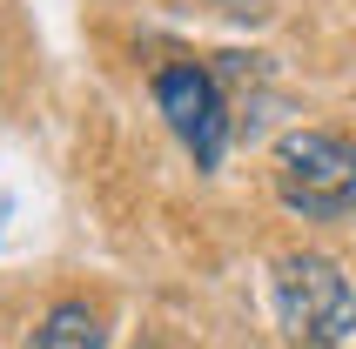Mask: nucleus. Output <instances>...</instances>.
Instances as JSON below:
<instances>
[{"label":"nucleus","mask_w":356,"mask_h":349,"mask_svg":"<svg viewBox=\"0 0 356 349\" xmlns=\"http://www.w3.org/2000/svg\"><path fill=\"white\" fill-rule=\"evenodd\" d=\"M276 195H282V209L309 215V222L356 215V141L323 135V128L282 135L276 141Z\"/></svg>","instance_id":"f257e3e1"},{"label":"nucleus","mask_w":356,"mask_h":349,"mask_svg":"<svg viewBox=\"0 0 356 349\" xmlns=\"http://www.w3.org/2000/svg\"><path fill=\"white\" fill-rule=\"evenodd\" d=\"M276 316L302 349H337L356 336V289L330 255H282L276 262Z\"/></svg>","instance_id":"f03ea898"},{"label":"nucleus","mask_w":356,"mask_h":349,"mask_svg":"<svg viewBox=\"0 0 356 349\" xmlns=\"http://www.w3.org/2000/svg\"><path fill=\"white\" fill-rule=\"evenodd\" d=\"M155 101H161V115H168V128L181 135V148L195 155V168H216L229 155V108H222V88H216L209 67H195V60L161 67Z\"/></svg>","instance_id":"7ed1b4c3"},{"label":"nucleus","mask_w":356,"mask_h":349,"mask_svg":"<svg viewBox=\"0 0 356 349\" xmlns=\"http://www.w3.org/2000/svg\"><path fill=\"white\" fill-rule=\"evenodd\" d=\"M27 349H108V323H101L95 302L67 295V302H54L40 316V330L27 336Z\"/></svg>","instance_id":"20e7f679"},{"label":"nucleus","mask_w":356,"mask_h":349,"mask_svg":"<svg viewBox=\"0 0 356 349\" xmlns=\"http://www.w3.org/2000/svg\"><path fill=\"white\" fill-rule=\"evenodd\" d=\"M0 215H7V209H0Z\"/></svg>","instance_id":"39448f33"}]
</instances>
